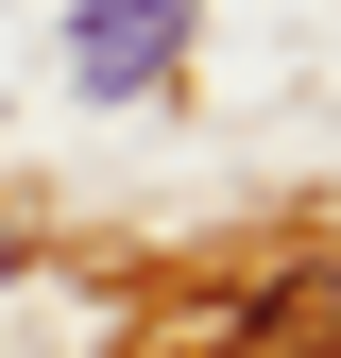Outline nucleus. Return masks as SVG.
<instances>
[{"mask_svg": "<svg viewBox=\"0 0 341 358\" xmlns=\"http://www.w3.org/2000/svg\"><path fill=\"white\" fill-rule=\"evenodd\" d=\"M170 34H188V0H85V17H68V69L85 85H137V69H170Z\"/></svg>", "mask_w": 341, "mask_h": 358, "instance_id": "1", "label": "nucleus"}, {"mask_svg": "<svg viewBox=\"0 0 341 358\" xmlns=\"http://www.w3.org/2000/svg\"><path fill=\"white\" fill-rule=\"evenodd\" d=\"M0 273H17V239H0Z\"/></svg>", "mask_w": 341, "mask_h": 358, "instance_id": "2", "label": "nucleus"}]
</instances>
